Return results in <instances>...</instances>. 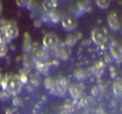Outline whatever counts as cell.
<instances>
[{"label":"cell","mask_w":122,"mask_h":114,"mask_svg":"<svg viewBox=\"0 0 122 114\" xmlns=\"http://www.w3.org/2000/svg\"><path fill=\"white\" fill-rule=\"evenodd\" d=\"M110 52L112 58L117 63H120L121 61V47L118 42H112L110 46Z\"/></svg>","instance_id":"obj_7"},{"label":"cell","mask_w":122,"mask_h":114,"mask_svg":"<svg viewBox=\"0 0 122 114\" xmlns=\"http://www.w3.org/2000/svg\"><path fill=\"white\" fill-rule=\"evenodd\" d=\"M63 28L67 31H72L77 27V20L72 16H66L62 19Z\"/></svg>","instance_id":"obj_6"},{"label":"cell","mask_w":122,"mask_h":114,"mask_svg":"<svg viewBox=\"0 0 122 114\" xmlns=\"http://www.w3.org/2000/svg\"><path fill=\"white\" fill-rule=\"evenodd\" d=\"M42 42L46 49H55L59 45V37L55 33H46L43 37Z\"/></svg>","instance_id":"obj_4"},{"label":"cell","mask_w":122,"mask_h":114,"mask_svg":"<svg viewBox=\"0 0 122 114\" xmlns=\"http://www.w3.org/2000/svg\"><path fill=\"white\" fill-rule=\"evenodd\" d=\"M7 52L6 45H0V57H4Z\"/></svg>","instance_id":"obj_15"},{"label":"cell","mask_w":122,"mask_h":114,"mask_svg":"<svg viewBox=\"0 0 122 114\" xmlns=\"http://www.w3.org/2000/svg\"><path fill=\"white\" fill-rule=\"evenodd\" d=\"M80 34H76V33H73V34H70V36L67 37V41H66V45L68 47H73L75 43L78 41V39L80 38Z\"/></svg>","instance_id":"obj_10"},{"label":"cell","mask_w":122,"mask_h":114,"mask_svg":"<svg viewBox=\"0 0 122 114\" xmlns=\"http://www.w3.org/2000/svg\"><path fill=\"white\" fill-rule=\"evenodd\" d=\"M1 30H3V32L5 33V36L8 37L9 41H12V39H14L18 36L19 30L15 22H7L5 25L2 26Z\"/></svg>","instance_id":"obj_3"},{"label":"cell","mask_w":122,"mask_h":114,"mask_svg":"<svg viewBox=\"0 0 122 114\" xmlns=\"http://www.w3.org/2000/svg\"><path fill=\"white\" fill-rule=\"evenodd\" d=\"M56 1H58V0H56Z\"/></svg>","instance_id":"obj_18"},{"label":"cell","mask_w":122,"mask_h":114,"mask_svg":"<svg viewBox=\"0 0 122 114\" xmlns=\"http://www.w3.org/2000/svg\"><path fill=\"white\" fill-rule=\"evenodd\" d=\"M114 93H115L117 96H119V95L121 94V85H120L119 82L115 83V85H114Z\"/></svg>","instance_id":"obj_14"},{"label":"cell","mask_w":122,"mask_h":114,"mask_svg":"<svg viewBox=\"0 0 122 114\" xmlns=\"http://www.w3.org/2000/svg\"><path fill=\"white\" fill-rule=\"evenodd\" d=\"M1 12H2V3L0 1V14H1Z\"/></svg>","instance_id":"obj_16"},{"label":"cell","mask_w":122,"mask_h":114,"mask_svg":"<svg viewBox=\"0 0 122 114\" xmlns=\"http://www.w3.org/2000/svg\"><path fill=\"white\" fill-rule=\"evenodd\" d=\"M22 84L20 76H9L1 82L3 89L9 94H17L22 87Z\"/></svg>","instance_id":"obj_1"},{"label":"cell","mask_w":122,"mask_h":114,"mask_svg":"<svg viewBox=\"0 0 122 114\" xmlns=\"http://www.w3.org/2000/svg\"><path fill=\"white\" fill-rule=\"evenodd\" d=\"M108 24L110 26V28L113 30H119L120 29V19H119V16L116 12H111L108 16Z\"/></svg>","instance_id":"obj_5"},{"label":"cell","mask_w":122,"mask_h":114,"mask_svg":"<svg viewBox=\"0 0 122 114\" xmlns=\"http://www.w3.org/2000/svg\"><path fill=\"white\" fill-rule=\"evenodd\" d=\"M96 4L100 9H107L111 4V0H96Z\"/></svg>","instance_id":"obj_11"},{"label":"cell","mask_w":122,"mask_h":114,"mask_svg":"<svg viewBox=\"0 0 122 114\" xmlns=\"http://www.w3.org/2000/svg\"><path fill=\"white\" fill-rule=\"evenodd\" d=\"M92 39L97 46L104 45L107 41L106 29H104L103 27H96L92 32Z\"/></svg>","instance_id":"obj_2"},{"label":"cell","mask_w":122,"mask_h":114,"mask_svg":"<svg viewBox=\"0 0 122 114\" xmlns=\"http://www.w3.org/2000/svg\"><path fill=\"white\" fill-rule=\"evenodd\" d=\"M42 7L47 13L55 12L56 7H58V1H56V0H45L42 3Z\"/></svg>","instance_id":"obj_8"},{"label":"cell","mask_w":122,"mask_h":114,"mask_svg":"<svg viewBox=\"0 0 122 114\" xmlns=\"http://www.w3.org/2000/svg\"><path fill=\"white\" fill-rule=\"evenodd\" d=\"M31 39H30L29 34L26 32L24 34V37H23V51L24 52H29L31 50Z\"/></svg>","instance_id":"obj_9"},{"label":"cell","mask_w":122,"mask_h":114,"mask_svg":"<svg viewBox=\"0 0 122 114\" xmlns=\"http://www.w3.org/2000/svg\"><path fill=\"white\" fill-rule=\"evenodd\" d=\"M31 2V0H16V4L19 7H26Z\"/></svg>","instance_id":"obj_13"},{"label":"cell","mask_w":122,"mask_h":114,"mask_svg":"<svg viewBox=\"0 0 122 114\" xmlns=\"http://www.w3.org/2000/svg\"><path fill=\"white\" fill-rule=\"evenodd\" d=\"M9 41H10L5 36V33L3 32V30H1V32H0V45H7V42H9Z\"/></svg>","instance_id":"obj_12"},{"label":"cell","mask_w":122,"mask_h":114,"mask_svg":"<svg viewBox=\"0 0 122 114\" xmlns=\"http://www.w3.org/2000/svg\"><path fill=\"white\" fill-rule=\"evenodd\" d=\"M1 82H2V78H1V75H0V85H1Z\"/></svg>","instance_id":"obj_17"}]
</instances>
